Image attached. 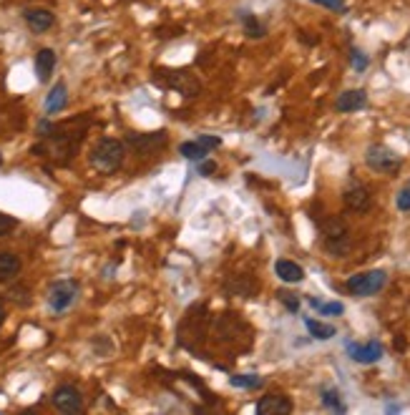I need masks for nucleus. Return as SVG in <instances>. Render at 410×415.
<instances>
[{
    "instance_id": "nucleus-9",
    "label": "nucleus",
    "mask_w": 410,
    "mask_h": 415,
    "mask_svg": "<svg viewBox=\"0 0 410 415\" xmlns=\"http://www.w3.org/2000/svg\"><path fill=\"white\" fill-rule=\"evenodd\" d=\"M126 144L131 146L133 151L149 154V151H153V149H161V146H167V133H164V131H156V133H131V136L126 138Z\"/></svg>"
},
{
    "instance_id": "nucleus-18",
    "label": "nucleus",
    "mask_w": 410,
    "mask_h": 415,
    "mask_svg": "<svg viewBox=\"0 0 410 415\" xmlns=\"http://www.w3.org/2000/svg\"><path fill=\"white\" fill-rule=\"evenodd\" d=\"M305 327L310 330V335H313L315 340H330V338H335V327L333 325L317 322V320H313V317L305 320Z\"/></svg>"
},
{
    "instance_id": "nucleus-8",
    "label": "nucleus",
    "mask_w": 410,
    "mask_h": 415,
    "mask_svg": "<svg viewBox=\"0 0 410 415\" xmlns=\"http://www.w3.org/2000/svg\"><path fill=\"white\" fill-rule=\"evenodd\" d=\"M345 207L350 209V212H357V214H362V212H368L370 207H373V196H370L368 187H362V184H350L348 189H345Z\"/></svg>"
},
{
    "instance_id": "nucleus-11",
    "label": "nucleus",
    "mask_w": 410,
    "mask_h": 415,
    "mask_svg": "<svg viewBox=\"0 0 410 415\" xmlns=\"http://www.w3.org/2000/svg\"><path fill=\"white\" fill-rule=\"evenodd\" d=\"M259 415H290L292 413V403L285 395H264L257 403Z\"/></svg>"
},
{
    "instance_id": "nucleus-1",
    "label": "nucleus",
    "mask_w": 410,
    "mask_h": 415,
    "mask_svg": "<svg viewBox=\"0 0 410 415\" xmlns=\"http://www.w3.org/2000/svg\"><path fill=\"white\" fill-rule=\"evenodd\" d=\"M124 156H126V149L121 141H116V138H104V141H98V144L93 146V151H91V166L101 174H113L121 169Z\"/></svg>"
},
{
    "instance_id": "nucleus-10",
    "label": "nucleus",
    "mask_w": 410,
    "mask_h": 415,
    "mask_svg": "<svg viewBox=\"0 0 410 415\" xmlns=\"http://www.w3.org/2000/svg\"><path fill=\"white\" fill-rule=\"evenodd\" d=\"M348 353L355 362H362V365H370V362H378L382 358V345L378 340H370L365 345H357V342H348Z\"/></svg>"
},
{
    "instance_id": "nucleus-25",
    "label": "nucleus",
    "mask_w": 410,
    "mask_h": 415,
    "mask_svg": "<svg viewBox=\"0 0 410 415\" xmlns=\"http://www.w3.org/2000/svg\"><path fill=\"white\" fill-rule=\"evenodd\" d=\"M395 204H398V209H400V212H410V184L405 189H400Z\"/></svg>"
},
{
    "instance_id": "nucleus-31",
    "label": "nucleus",
    "mask_w": 410,
    "mask_h": 415,
    "mask_svg": "<svg viewBox=\"0 0 410 415\" xmlns=\"http://www.w3.org/2000/svg\"><path fill=\"white\" fill-rule=\"evenodd\" d=\"M3 320H6V304L0 299V327H3Z\"/></svg>"
},
{
    "instance_id": "nucleus-26",
    "label": "nucleus",
    "mask_w": 410,
    "mask_h": 415,
    "mask_svg": "<svg viewBox=\"0 0 410 415\" xmlns=\"http://www.w3.org/2000/svg\"><path fill=\"white\" fill-rule=\"evenodd\" d=\"M15 224H18V221H15L13 216H8V214H3V212H0V237H6L8 232H13Z\"/></svg>"
},
{
    "instance_id": "nucleus-16",
    "label": "nucleus",
    "mask_w": 410,
    "mask_h": 415,
    "mask_svg": "<svg viewBox=\"0 0 410 415\" xmlns=\"http://www.w3.org/2000/svg\"><path fill=\"white\" fill-rule=\"evenodd\" d=\"M66 104H68V89H66V83H56L46 98V113H58L66 109Z\"/></svg>"
},
{
    "instance_id": "nucleus-30",
    "label": "nucleus",
    "mask_w": 410,
    "mask_h": 415,
    "mask_svg": "<svg viewBox=\"0 0 410 415\" xmlns=\"http://www.w3.org/2000/svg\"><path fill=\"white\" fill-rule=\"evenodd\" d=\"M216 172V164L214 161H204L202 159V166H199V174H202V176H209V174H214Z\"/></svg>"
},
{
    "instance_id": "nucleus-4",
    "label": "nucleus",
    "mask_w": 410,
    "mask_h": 415,
    "mask_svg": "<svg viewBox=\"0 0 410 415\" xmlns=\"http://www.w3.org/2000/svg\"><path fill=\"white\" fill-rule=\"evenodd\" d=\"M365 161L373 172H380V174H395L400 169V156H398L393 149L382 144H373L365 154Z\"/></svg>"
},
{
    "instance_id": "nucleus-19",
    "label": "nucleus",
    "mask_w": 410,
    "mask_h": 415,
    "mask_svg": "<svg viewBox=\"0 0 410 415\" xmlns=\"http://www.w3.org/2000/svg\"><path fill=\"white\" fill-rule=\"evenodd\" d=\"M179 151H181V156H187L189 161H202L209 154V149L199 144V141H184V144L179 146Z\"/></svg>"
},
{
    "instance_id": "nucleus-32",
    "label": "nucleus",
    "mask_w": 410,
    "mask_h": 415,
    "mask_svg": "<svg viewBox=\"0 0 410 415\" xmlns=\"http://www.w3.org/2000/svg\"><path fill=\"white\" fill-rule=\"evenodd\" d=\"M0 166H3V154H0Z\"/></svg>"
},
{
    "instance_id": "nucleus-13",
    "label": "nucleus",
    "mask_w": 410,
    "mask_h": 415,
    "mask_svg": "<svg viewBox=\"0 0 410 415\" xmlns=\"http://www.w3.org/2000/svg\"><path fill=\"white\" fill-rule=\"evenodd\" d=\"M26 23L30 26V30L33 33H46L50 26H53V13L50 10H43V8H30V10H26Z\"/></svg>"
},
{
    "instance_id": "nucleus-21",
    "label": "nucleus",
    "mask_w": 410,
    "mask_h": 415,
    "mask_svg": "<svg viewBox=\"0 0 410 415\" xmlns=\"http://www.w3.org/2000/svg\"><path fill=\"white\" fill-rule=\"evenodd\" d=\"M242 21H244V30H247V35L250 38H262L264 35V28H262V23L254 18V15H242Z\"/></svg>"
},
{
    "instance_id": "nucleus-7",
    "label": "nucleus",
    "mask_w": 410,
    "mask_h": 415,
    "mask_svg": "<svg viewBox=\"0 0 410 415\" xmlns=\"http://www.w3.org/2000/svg\"><path fill=\"white\" fill-rule=\"evenodd\" d=\"M167 86L169 89L179 91L181 96H196L199 91H202V83H199V78L192 76V73H187V71H169L167 73Z\"/></svg>"
},
{
    "instance_id": "nucleus-22",
    "label": "nucleus",
    "mask_w": 410,
    "mask_h": 415,
    "mask_svg": "<svg viewBox=\"0 0 410 415\" xmlns=\"http://www.w3.org/2000/svg\"><path fill=\"white\" fill-rule=\"evenodd\" d=\"M230 382L234 387H259L262 385V378H257V375H232Z\"/></svg>"
},
{
    "instance_id": "nucleus-5",
    "label": "nucleus",
    "mask_w": 410,
    "mask_h": 415,
    "mask_svg": "<svg viewBox=\"0 0 410 415\" xmlns=\"http://www.w3.org/2000/svg\"><path fill=\"white\" fill-rule=\"evenodd\" d=\"M78 295V284L73 279H61L48 290V304L53 312H66Z\"/></svg>"
},
{
    "instance_id": "nucleus-23",
    "label": "nucleus",
    "mask_w": 410,
    "mask_h": 415,
    "mask_svg": "<svg viewBox=\"0 0 410 415\" xmlns=\"http://www.w3.org/2000/svg\"><path fill=\"white\" fill-rule=\"evenodd\" d=\"M310 304H313L315 310H320L322 315H342V310H345V307H342L340 302H330V304H322L320 299H315V297H310Z\"/></svg>"
},
{
    "instance_id": "nucleus-6",
    "label": "nucleus",
    "mask_w": 410,
    "mask_h": 415,
    "mask_svg": "<svg viewBox=\"0 0 410 415\" xmlns=\"http://www.w3.org/2000/svg\"><path fill=\"white\" fill-rule=\"evenodd\" d=\"M53 405H56V410H61V413H81V410H84L81 390L73 385L56 387V393H53Z\"/></svg>"
},
{
    "instance_id": "nucleus-17",
    "label": "nucleus",
    "mask_w": 410,
    "mask_h": 415,
    "mask_svg": "<svg viewBox=\"0 0 410 415\" xmlns=\"http://www.w3.org/2000/svg\"><path fill=\"white\" fill-rule=\"evenodd\" d=\"M21 275V259L10 252H0V282H10Z\"/></svg>"
},
{
    "instance_id": "nucleus-20",
    "label": "nucleus",
    "mask_w": 410,
    "mask_h": 415,
    "mask_svg": "<svg viewBox=\"0 0 410 415\" xmlns=\"http://www.w3.org/2000/svg\"><path fill=\"white\" fill-rule=\"evenodd\" d=\"M322 403H325L327 408L337 410V413H345V405H342L340 393H337V390H330V387H325V390H322Z\"/></svg>"
},
{
    "instance_id": "nucleus-3",
    "label": "nucleus",
    "mask_w": 410,
    "mask_h": 415,
    "mask_svg": "<svg viewBox=\"0 0 410 415\" xmlns=\"http://www.w3.org/2000/svg\"><path fill=\"white\" fill-rule=\"evenodd\" d=\"M322 232H325L327 249H330L335 257H342L350 249L348 227H345V221H342V219H337V216H330V219L322 224Z\"/></svg>"
},
{
    "instance_id": "nucleus-15",
    "label": "nucleus",
    "mask_w": 410,
    "mask_h": 415,
    "mask_svg": "<svg viewBox=\"0 0 410 415\" xmlns=\"http://www.w3.org/2000/svg\"><path fill=\"white\" fill-rule=\"evenodd\" d=\"M274 272H277V277L282 282H290V284H297L305 279V270H302L297 262H292V259H279V262L274 264Z\"/></svg>"
},
{
    "instance_id": "nucleus-27",
    "label": "nucleus",
    "mask_w": 410,
    "mask_h": 415,
    "mask_svg": "<svg viewBox=\"0 0 410 415\" xmlns=\"http://www.w3.org/2000/svg\"><path fill=\"white\" fill-rule=\"evenodd\" d=\"M353 66H355V71H365L368 68V55L362 53V50L353 48Z\"/></svg>"
},
{
    "instance_id": "nucleus-12",
    "label": "nucleus",
    "mask_w": 410,
    "mask_h": 415,
    "mask_svg": "<svg viewBox=\"0 0 410 415\" xmlns=\"http://www.w3.org/2000/svg\"><path fill=\"white\" fill-rule=\"evenodd\" d=\"M368 106V93L362 89H353V91H345L337 96L335 101V109L342 111V113H353V111H360Z\"/></svg>"
},
{
    "instance_id": "nucleus-2",
    "label": "nucleus",
    "mask_w": 410,
    "mask_h": 415,
    "mask_svg": "<svg viewBox=\"0 0 410 415\" xmlns=\"http://www.w3.org/2000/svg\"><path fill=\"white\" fill-rule=\"evenodd\" d=\"M388 282V275L382 270H370V272H360V275H353L348 279V290L357 297H370L385 287Z\"/></svg>"
},
{
    "instance_id": "nucleus-14",
    "label": "nucleus",
    "mask_w": 410,
    "mask_h": 415,
    "mask_svg": "<svg viewBox=\"0 0 410 415\" xmlns=\"http://www.w3.org/2000/svg\"><path fill=\"white\" fill-rule=\"evenodd\" d=\"M53 68H56V53L50 48H41L35 55V76H38V81H48L53 76Z\"/></svg>"
},
{
    "instance_id": "nucleus-29",
    "label": "nucleus",
    "mask_w": 410,
    "mask_h": 415,
    "mask_svg": "<svg viewBox=\"0 0 410 415\" xmlns=\"http://www.w3.org/2000/svg\"><path fill=\"white\" fill-rule=\"evenodd\" d=\"M317 6L330 8V10H345V0H313Z\"/></svg>"
},
{
    "instance_id": "nucleus-28",
    "label": "nucleus",
    "mask_w": 410,
    "mask_h": 415,
    "mask_svg": "<svg viewBox=\"0 0 410 415\" xmlns=\"http://www.w3.org/2000/svg\"><path fill=\"white\" fill-rule=\"evenodd\" d=\"M196 141H199L202 146H207L209 151H212V149H216V146H222V138H219V136H209V133H202V136L196 138Z\"/></svg>"
},
{
    "instance_id": "nucleus-24",
    "label": "nucleus",
    "mask_w": 410,
    "mask_h": 415,
    "mask_svg": "<svg viewBox=\"0 0 410 415\" xmlns=\"http://www.w3.org/2000/svg\"><path fill=\"white\" fill-rule=\"evenodd\" d=\"M277 299H279L282 304H285V307H287L290 312H297V310H299V299H297V295H292V292L279 290V292H277Z\"/></svg>"
}]
</instances>
